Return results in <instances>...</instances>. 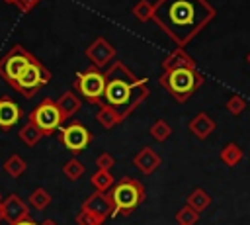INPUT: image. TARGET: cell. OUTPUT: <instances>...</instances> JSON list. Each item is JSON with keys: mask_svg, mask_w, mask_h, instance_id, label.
Listing matches in <instances>:
<instances>
[{"mask_svg": "<svg viewBox=\"0 0 250 225\" xmlns=\"http://www.w3.org/2000/svg\"><path fill=\"white\" fill-rule=\"evenodd\" d=\"M246 63H248V65H250V53H248V55H246Z\"/></svg>", "mask_w": 250, "mask_h": 225, "instance_id": "36", "label": "cell"}, {"mask_svg": "<svg viewBox=\"0 0 250 225\" xmlns=\"http://www.w3.org/2000/svg\"><path fill=\"white\" fill-rule=\"evenodd\" d=\"M76 223L78 225H102L104 219L94 215V213H90V211H86V209H80V213L76 215Z\"/></svg>", "mask_w": 250, "mask_h": 225, "instance_id": "30", "label": "cell"}, {"mask_svg": "<svg viewBox=\"0 0 250 225\" xmlns=\"http://www.w3.org/2000/svg\"><path fill=\"white\" fill-rule=\"evenodd\" d=\"M188 205L193 207L197 213H201V211H205V209L211 205V196H209L203 188H195V190L188 196Z\"/></svg>", "mask_w": 250, "mask_h": 225, "instance_id": "19", "label": "cell"}, {"mask_svg": "<svg viewBox=\"0 0 250 225\" xmlns=\"http://www.w3.org/2000/svg\"><path fill=\"white\" fill-rule=\"evenodd\" d=\"M29 121H31L33 125H37V127L43 131V135H49V133H53L55 129H59L64 119H62V115H61V110H59L57 102L51 100V98H45V100L31 112Z\"/></svg>", "mask_w": 250, "mask_h": 225, "instance_id": "8", "label": "cell"}, {"mask_svg": "<svg viewBox=\"0 0 250 225\" xmlns=\"http://www.w3.org/2000/svg\"><path fill=\"white\" fill-rule=\"evenodd\" d=\"M14 225H35L31 219H21V221H18V223H14Z\"/></svg>", "mask_w": 250, "mask_h": 225, "instance_id": "33", "label": "cell"}, {"mask_svg": "<svg viewBox=\"0 0 250 225\" xmlns=\"http://www.w3.org/2000/svg\"><path fill=\"white\" fill-rule=\"evenodd\" d=\"M105 104L113 106L121 117L125 119L146 96H148V80L146 78H139L129 67L123 65V76H119V70L115 67V63L109 67V70L105 72Z\"/></svg>", "mask_w": 250, "mask_h": 225, "instance_id": "2", "label": "cell"}, {"mask_svg": "<svg viewBox=\"0 0 250 225\" xmlns=\"http://www.w3.org/2000/svg\"><path fill=\"white\" fill-rule=\"evenodd\" d=\"M160 162H162V160H160V155H158L156 151H152L150 147H143V149L133 157L135 168H137L141 174H145V176L156 172V168L160 166Z\"/></svg>", "mask_w": 250, "mask_h": 225, "instance_id": "12", "label": "cell"}, {"mask_svg": "<svg viewBox=\"0 0 250 225\" xmlns=\"http://www.w3.org/2000/svg\"><path fill=\"white\" fill-rule=\"evenodd\" d=\"M213 18L215 8L207 0H158L152 16L178 47L188 45Z\"/></svg>", "mask_w": 250, "mask_h": 225, "instance_id": "1", "label": "cell"}, {"mask_svg": "<svg viewBox=\"0 0 250 225\" xmlns=\"http://www.w3.org/2000/svg\"><path fill=\"white\" fill-rule=\"evenodd\" d=\"M41 225H57V223H55V221H53V219H45V221H43V223H41Z\"/></svg>", "mask_w": 250, "mask_h": 225, "instance_id": "34", "label": "cell"}, {"mask_svg": "<svg viewBox=\"0 0 250 225\" xmlns=\"http://www.w3.org/2000/svg\"><path fill=\"white\" fill-rule=\"evenodd\" d=\"M4 2H6V4H12V6H14V0H4Z\"/></svg>", "mask_w": 250, "mask_h": 225, "instance_id": "35", "label": "cell"}, {"mask_svg": "<svg viewBox=\"0 0 250 225\" xmlns=\"http://www.w3.org/2000/svg\"><path fill=\"white\" fill-rule=\"evenodd\" d=\"M203 74L197 68H176L162 72L158 82L166 88L168 94H172L178 102H186L201 84H203Z\"/></svg>", "mask_w": 250, "mask_h": 225, "instance_id": "3", "label": "cell"}, {"mask_svg": "<svg viewBox=\"0 0 250 225\" xmlns=\"http://www.w3.org/2000/svg\"><path fill=\"white\" fill-rule=\"evenodd\" d=\"M111 200H113V215H129L139 203L145 202V186L135 178H123L111 188Z\"/></svg>", "mask_w": 250, "mask_h": 225, "instance_id": "4", "label": "cell"}, {"mask_svg": "<svg viewBox=\"0 0 250 225\" xmlns=\"http://www.w3.org/2000/svg\"><path fill=\"white\" fill-rule=\"evenodd\" d=\"M41 137H43V131H41L37 125H33L31 121H27V123L20 129V139H21L25 145H29V147H33L35 143H39Z\"/></svg>", "mask_w": 250, "mask_h": 225, "instance_id": "22", "label": "cell"}, {"mask_svg": "<svg viewBox=\"0 0 250 225\" xmlns=\"http://www.w3.org/2000/svg\"><path fill=\"white\" fill-rule=\"evenodd\" d=\"M61 143L70 153H80L90 145V131L82 123L74 121L61 129Z\"/></svg>", "mask_w": 250, "mask_h": 225, "instance_id": "9", "label": "cell"}, {"mask_svg": "<svg viewBox=\"0 0 250 225\" xmlns=\"http://www.w3.org/2000/svg\"><path fill=\"white\" fill-rule=\"evenodd\" d=\"M84 164L78 160V158H70V160H66L64 162V166H62V172H64V176L68 178V180H78L82 174H84Z\"/></svg>", "mask_w": 250, "mask_h": 225, "instance_id": "27", "label": "cell"}, {"mask_svg": "<svg viewBox=\"0 0 250 225\" xmlns=\"http://www.w3.org/2000/svg\"><path fill=\"white\" fill-rule=\"evenodd\" d=\"M33 61H35V57H33L27 49H23L20 43H16V45L0 59V76L12 86V84L18 80V76H20Z\"/></svg>", "mask_w": 250, "mask_h": 225, "instance_id": "5", "label": "cell"}, {"mask_svg": "<svg viewBox=\"0 0 250 225\" xmlns=\"http://www.w3.org/2000/svg\"><path fill=\"white\" fill-rule=\"evenodd\" d=\"M105 74L100 70V68H88V70H82V72H76V80H74V88H78V92L88 98L90 102L94 104H102V96L105 92Z\"/></svg>", "mask_w": 250, "mask_h": 225, "instance_id": "7", "label": "cell"}, {"mask_svg": "<svg viewBox=\"0 0 250 225\" xmlns=\"http://www.w3.org/2000/svg\"><path fill=\"white\" fill-rule=\"evenodd\" d=\"M57 106H59V110H61L62 119H68V117H72V115L80 110L82 102H80V98H78L72 90H66V92H62V94L59 96Z\"/></svg>", "mask_w": 250, "mask_h": 225, "instance_id": "17", "label": "cell"}, {"mask_svg": "<svg viewBox=\"0 0 250 225\" xmlns=\"http://www.w3.org/2000/svg\"><path fill=\"white\" fill-rule=\"evenodd\" d=\"M113 164H115V158H113L109 153H102V155H98V158H96V166H98L100 170H111Z\"/></svg>", "mask_w": 250, "mask_h": 225, "instance_id": "31", "label": "cell"}, {"mask_svg": "<svg viewBox=\"0 0 250 225\" xmlns=\"http://www.w3.org/2000/svg\"><path fill=\"white\" fill-rule=\"evenodd\" d=\"M39 2L41 0H14V6L18 10H21V12H31Z\"/></svg>", "mask_w": 250, "mask_h": 225, "instance_id": "32", "label": "cell"}, {"mask_svg": "<svg viewBox=\"0 0 250 225\" xmlns=\"http://www.w3.org/2000/svg\"><path fill=\"white\" fill-rule=\"evenodd\" d=\"M4 170H6L10 176L18 178V176L23 174V170H25V160H23L21 157H18V155H12V157L4 162Z\"/></svg>", "mask_w": 250, "mask_h": 225, "instance_id": "26", "label": "cell"}, {"mask_svg": "<svg viewBox=\"0 0 250 225\" xmlns=\"http://www.w3.org/2000/svg\"><path fill=\"white\" fill-rule=\"evenodd\" d=\"M227 110H229V113H232V115H240V113L246 110V100H244L240 94H232V96L227 100Z\"/></svg>", "mask_w": 250, "mask_h": 225, "instance_id": "29", "label": "cell"}, {"mask_svg": "<svg viewBox=\"0 0 250 225\" xmlns=\"http://www.w3.org/2000/svg\"><path fill=\"white\" fill-rule=\"evenodd\" d=\"M188 127H189V131H191L197 139H207V137L215 131V121H213V117H211L209 113L199 112L197 115L191 117V121H189Z\"/></svg>", "mask_w": 250, "mask_h": 225, "instance_id": "15", "label": "cell"}, {"mask_svg": "<svg viewBox=\"0 0 250 225\" xmlns=\"http://www.w3.org/2000/svg\"><path fill=\"white\" fill-rule=\"evenodd\" d=\"M96 119L100 121V125L102 127H105V129H111V127H115L117 123H121L123 121V117H121V113L113 108V106H109V104H100V110H98V113H96Z\"/></svg>", "mask_w": 250, "mask_h": 225, "instance_id": "18", "label": "cell"}, {"mask_svg": "<svg viewBox=\"0 0 250 225\" xmlns=\"http://www.w3.org/2000/svg\"><path fill=\"white\" fill-rule=\"evenodd\" d=\"M90 182H92V186L96 188V192H107V190H111L113 188V176H111V172L109 170H96L94 174H92V178H90Z\"/></svg>", "mask_w": 250, "mask_h": 225, "instance_id": "21", "label": "cell"}, {"mask_svg": "<svg viewBox=\"0 0 250 225\" xmlns=\"http://www.w3.org/2000/svg\"><path fill=\"white\" fill-rule=\"evenodd\" d=\"M162 68H164V72H168V70H176V68H197V67H195V61L182 47H178L162 61Z\"/></svg>", "mask_w": 250, "mask_h": 225, "instance_id": "14", "label": "cell"}, {"mask_svg": "<svg viewBox=\"0 0 250 225\" xmlns=\"http://www.w3.org/2000/svg\"><path fill=\"white\" fill-rule=\"evenodd\" d=\"M242 158H244V153H242V149H240L236 143H227V145L221 149V160H223L227 166H236Z\"/></svg>", "mask_w": 250, "mask_h": 225, "instance_id": "20", "label": "cell"}, {"mask_svg": "<svg viewBox=\"0 0 250 225\" xmlns=\"http://www.w3.org/2000/svg\"><path fill=\"white\" fill-rule=\"evenodd\" d=\"M82 209H86V211H90V213H94L105 221L107 215H113V200L105 192H94L92 196H88L84 200Z\"/></svg>", "mask_w": 250, "mask_h": 225, "instance_id": "11", "label": "cell"}, {"mask_svg": "<svg viewBox=\"0 0 250 225\" xmlns=\"http://www.w3.org/2000/svg\"><path fill=\"white\" fill-rule=\"evenodd\" d=\"M29 202H31V205H33V207H37V209H45V207L51 203V196H49V192H47V190L37 188V190H33V192H31Z\"/></svg>", "mask_w": 250, "mask_h": 225, "instance_id": "28", "label": "cell"}, {"mask_svg": "<svg viewBox=\"0 0 250 225\" xmlns=\"http://www.w3.org/2000/svg\"><path fill=\"white\" fill-rule=\"evenodd\" d=\"M176 221H178V225H195L199 221V213L186 203L184 207H180L176 211Z\"/></svg>", "mask_w": 250, "mask_h": 225, "instance_id": "25", "label": "cell"}, {"mask_svg": "<svg viewBox=\"0 0 250 225\" xmlns=\"http://www.w3.org/2000/svg\"><path fill=\"white\" fill-rule=\"evenodd\" d=\"M133 16H135L139 22H148V20H152V16H154V4L148 2V0H139V2L133 6Z\"/></svg>", "mask_w": 250, "mask_h": 225, "instance_id": "24", "label": "cell"}, {"mask_svg": "<svg viewBox=\"0 0 250 225\" xmlns=\"http://www.w3.org/2000/svg\"><path fill=\"white\" fill-rule=\"evenodd\" d=\"M86 57L92 61V65L96 68H104L115 59V47L105 37H96L86 47Z\"/></svg>", "mask_w": 250, "mask_h": 225, "instance_id": "10", "label": "cell"}, {"mask_svg": "<svg viewBox=\"0 0 250 225\" xmlns=\"http://www.w3.org/2000/svg\"><path fill=\"white\" fill-rule=\"evenodd\" d=\"M172 135V127L168 125L166 119H156L152 125H150V137L158 143H164L168 137Z\"/></svg>", "mask_w": 250, "mask_h": 225, "instance_id": "23", "label": "cell"}, {"mask_svg": "<svg viewBox=\"0 0 250 225\" xmlns=\"http://www.w3.org/2000/svg\"><path fill=\"white\" fill-rule=\"evenodd\" d=\"M49 80H51V72L35 59V61L18 76V80L12 84V88H14L16 92H20L21 96L31 98V96H33L41 86H45Z\"/></svg>", "mask_w": 250, "mask_h": 225, "instance_id": "6", "label": "cell"}, {"mask_svg": "<svg viewBox=\"0 0 250 225\" xmlns=\"http://www.w3.org/2000/svg\"><path fill=\"white\" fill-rule=\"evenodd\" d=\"M2 209H4V217L10 219L12 223H18L21 219H27V205L18 196H10L2 203Z\"/></svg>", "mask_w": 250, "mask_h": 225, "instance_id": "16", "label": "cell"}, {"mask_svg": "<svg viewBox=\"0 0 250 225\" xmlns=\"http://www.w3.org/2000/svg\"><path fill=\"white\" fill-rule=\"evenodd\" d=\"M20 117H21L20 106L12 98H0V127L10 129L18 123Z\"/></svg>", "mask_w": 250, "mask_h": 225, "instance_id": "13", "label": "cell"}]
</instances>
